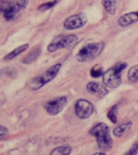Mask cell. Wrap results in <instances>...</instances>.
Returning <instances> with one entry per match:
<instances>
[{"instance_id": "3957f363", "label": "cell", "mask_w": 138, "mask_h": 155, "mask_svg": "<svg viewBox=\"0 0 138 155\" xmlns=\"http://www.w3.org/2000/svg\"><path fill=\"white\" fill-rule=\"evenodd\" d=\"M127 67L126 63H118L106 70L103 74V82L106 87L114 89L121 83V73Z\"/></svg>"}, {"instance_id": "4fadbf2b", "label": "cell", "mask_w": 138, "mask_h": 155, "mask_svg": "<svg viewBox=\"0 0 138 155\" xmlns=\"http://www.w3.org/2000/svg\"><path fill=\"white\" fill-rule=\"evenodd\" d=\"M133 126V123L132 122H128L126 124H123L121 125L116 127L113 130V134L117 137H121L122 136L128 133V131L130 130Z\"/></svg>"}, {"instance_id": "30bf717a", "label": "cell", "mask_w": 138, "mask_h": 155, "mask_svg": "<svg viewBox=\"0 0 138 155\" xmlns=\"http://www.w3.org/2000/svg\"><path fill=\"white\" fill-rule=\"evenodd\" d=\"M87 89L90 94H94L99 98H104L108 94V91L106 89V87L104 85L96 82H89L87 86Z\"/></svg>"}, {"instance_id": "277c9868", "label": "cell", "mask_w": 138, "mask_h": 155, "mask_svg": "<svg viewBox=\"0 0 138 155\" xmlns=\"http://www.w3.org/2000/svg\"><path fill=\"white\" fill-rule=\"evenodd\" d=\"M61 67V64L58 63L51 66L50 68H48L43 74L34 78L33 79L29 82V88L31 91H37L41 89V87H43L44 85L48 83L57 76Z\"/></svg>"}, {"instance_id": "7a4b0ae2", "label": "cell", "mask_w": 138, "mask_h": 155, "mask_svg": "<svg viewBox=\"0 0 138 155\" xmlns=\"http://www.w3.org/2000/svg\"><path fill=\"white\" fill-rule=\"evenodd\" d=\"M29 0H2L1 12L5 19L11 21L14 19L21 10L26 8Z\"/></svg>"}, {"instance_id": "e0dca14e", "label": "cell", "mask_w": 138, "mask_h": 155, "mask_svg": "<svg viewBox=\"0 0 138 155\" xmlns=\"http://www.w3.org/2000/svg\"><path fill=\"white\" fill-rule=\"evenodd\" d=\"M71 153V148L70 146H59L51 152V154H65L69 155Z\"/></svg>"}, {"instance_id": "2e32d148", "label": "cell", "mask_w": 138, "mask_h": 155, "mask_svg": "<svg viewBox=\"0 0 138 155\" xmlns=\"http://www.w3.org/2000/svg\"><path fill=\"white\" fill-rule=\"evenodd\" d=\"M41 54V49L39 48H36L34 51H32L31 53H30L27 56L26 58H24L23 60V62L24 64H30L31 62H32L35 59H36V58H38V56Z\"/></svg>"}, {"instance_id": "9c48e42d", "label": "cell", "mask_w": 138, "mask_h": 155, "mask_svg": "<svg viewBox=\"0 0 138 155\" xmlns=\"http://www.w3.org/2000/svg\"><path fill=\"white\" fill-rule=\"evenodd\" d=\"M77 40V36L75 35H68L58 38L48 46V51L49 52H55V51L61 49V48H68L74 44Z\"/></svg>"}, {"instance_id": "9a60e30c", "label": "cell", "mask_w": 138, "mask_h": 155, "mask_svg": "<svg viewBox=\"0 0 138 155\" xmlns=\"http://www.w3.org/2000/svg\"><path fill=\"white\" fill-rule=\"evenodd\" d=\"M128 78L132 82H138V65H133L128 72Z\"/></svg>"}, {"instance_id": "ba28073f", "label": "cell", "mask_w": 138, "mask_h": 155, "mask_svg": "<svg viewBox=\"0 0 138 155\" xmlns=\"http://www.w3.org/2000/svg\"><path fill=\"white\" fill-rule=\"evenodd\" d=\"M87 16L84 12H80L78 14L71 15L64 22V27L67 30H74L80 28L87 24Z\"/></svg>"}, {"instance_id": "5b68a950", "label": "cell", "mask_w": 138, "mask_h": 155, "mask_svg": "<svg viewBox=\"0 0 138 155\" xmlns=\"http://www.w3.org/2000/svg\"><path fill=\"white\" fill-rule=\"evenodd\" d=\"M104 47V44L102 43L88 44L80 49L76 56V59L80 62L94 60L102 53Z\"/></svg>"}, {"instance_id": "8fae6325", "label": "cell", "mask_w": 138, "mask_h": 155, "mask_svg": "<svg viewBox=\"0 0 138 155\" xmlns=\"http://www.w3.org/2000/svg\"><path fill=\"white\" fill-rule=\"evenodd\" d=\"M136 21H138V12H133L124 14L120 17L118 24L122 27H127Z\"/></svg>"}, {"instance_id": "603a6c76", "label": "cell", "mask_w": 138, "mask_h": 155, "mask_svg": "<svg viewBox=\"0 0 138 155\" xmlns=\"http://www.w3.org/2000/svg\"><path fill=\"white\" fill-rule=\"evenodd\" d=\"M94 154L95 155H100V154H105V153H104V152H100V153H94Z\"/></svg>"}, {"instance_id": "8992f818", "label": "cell", "mask_w": 138, "mask_h": 155, "mask_svg": "<svg viewBox=\"0 0 138 155\" xmlns=\"http://www.w3.org/2000/svg\"><path fill=\"white\" fill-rule=\"evenodd\" d=\"M94 112L93 104L86 99H79L75 104V113L80 119H87Z\"/></svg>"}, {"instance_id": "d6986e66", "label": "cell", "mask_w": 138, "mask_h": 155, "mask_svg": "<svg viewBox=\"0 0 138 155\" xmlns=\"http://www.w3.org/2000/svg\"><path fill=\"white\" fill-rule=\"evenodd\" d=\"M103 74H104L103 68L99 66V65H95L90 70V75L93 78H99L100 76H103Z\"/></svg>"}, {"instance_id": "6da1fadb", "label": "cell", "mask_w": 138, "mask_h": 155, "mask_svg": "<svg viewBox=\"0 0 138 155\" xmlns=\"http://www.w3.org/2000/svg\"><path fill=\"white\" fill-rule=\"evenodd\" d=\"M90 133L96 138L98 146L103 151H109L112 148L113 140L110 128L106 124L99 123L92 128Z\"/></svg>"}, {"instance_id": "ffe728a7", "label": "cell", "mask_w": 138, "mask_h": 155, "mask_svg": "<svg viewBox=\"0 0 138 155\" xmlns=\"http://www.w3.org/2000/svg\"><path fill=\"white\" fill-rule=\"evenodd\" d=\"M58 2L57 0H54V1H52V2H46V3H44V4L41 5L40 7H39L38 9L40 11H42V12H44V11H47V10L50 9L52 7L54 6Z\"/></svg>"}, {"instance_id": "44dd1931", "label": "cell", "mask_w": 138, "mask_h": 155, "mask_svg": "<svg viewBox=\"0 0 138 155\" xmlns=\"http://www.w3.org/2000/svg\"><path fill=\"white\" fill-rule=\"evenodd\" d=\"M7 134H8V130H7V128L3 125L0 126V140H2Z\"/></svg>"}, {"instance_id": "7c38bea8", "label": "cell", "mask_w": 138, "mask_h": 155, "mask_svg": "<svg viewBox=\"0 0 138 155\" xmlns=\"http://www.w3.org/2000/svg\"><path fill=\"white\" fill-rule=\"evenodd\" d=\"M102 3L108 14L115 15L120 5L121 0H103Z\"/></svg>"}, {"instance_id": "5bb4252c", "label": "cell", "mask_w": 138, "mask_h": 155, "mask_svg": "<svg viewBox=\"0 0 138 155\" xmlns=\"http://www.w3.org/2000/svg\"><path fill=\"white\" fill-rule=\"evenodd\" d=\"M29 48L28 44H24V45H22L17 47L16 48H15L14 50L12 51L9 54H7L6 57H5V60H12L13 58H15L16 56H18L19 54L22 53L24 51H26L28 48Z\"/></svg>"}, {"instance_id": "52a82bcc", "label": "cell", "mask_w": 138, "mask_h": 155, "mask_svg": "<svg viewBox=\"0 0 138 155\" xmlns=\"http://www.w3.org/2000/svg\"><path fill=\"white\" fill-rule=\"evenodd\" d=\"M68 103L67 98L65 96L60 97L58 99H53L52 101L48 102L44 105V108L48 115L53 116L58 115L65 109Z\"/></svg>"}, {"instance_id": "ac0fdd59", "label": "cell", "mask_w": 138, "mask_h": 155, "mask_svg": "<svg viewBox=\"0 0 138 155\" xmlns=\"http://www.w3.org/2000/svg\"><path fill=\"white\" fill-rule=\"evenodd\" d=\"M107 117L112 123L116 124L117 122V107H116V105L111 107L110 111L107 114Z\"/></svg>"}, {"instance_id": "7402d4cb", "label": "cell", "mask_w": 138, "mask_h": 155, "mask_svg": "<svg viewBox=\"0 0 138 155\" xmlns=\"http://www.w3.org/2000/svg\"><path fill=\"white\" fill-rule=\"evenodd\" d=\"M138 153V142L136 143L135 145H133L132 149L128 151V154H136Z\"/></svg>"}]
</instances>
